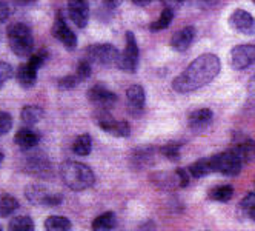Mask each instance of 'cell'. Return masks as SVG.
Returning <instances> with one entry per match:
<instances>
[{
    "label": "cell",
    "instance_id": "ac0fdd59",
    "mask_svg": "<svg viewBox=\"0 0 255 231\" xmlns=\"http://www.w3.org/2000/svg\"><path fill=\"white\" fill-rule=\"evenodd\" d=\"M232 151L240 157L243 164L255 161V142L251 139H242L240 142H237Z\"/></svg>",
    "mask_w": 255,
    "mask_h": 231
},
{
    "label": "cell",
    "instance_id": "4dcf8cb0",
    "mask_svg": "<svg viewBox=\"0 0 255 231\" xmlns=\"http://www.w3.org/2000/svg\"><path fill=\"white\" fill-rule=\"evenodd\" d=\"M79 82H80V79L77 76H65L57 82V85L62 88V90H72V88H76L79 85Z\"/></svg>",
    "mask_w": 255,
    "mask_h": 231
},
{
    "label": "cell",
    "instance_id": "2e32d148",
    "mask_svg": "<svg viewBox=\"0 0 255 231\" xmlns=\"http://www.w3.org/2000/svg\"><path fill=\"white\" fill-rule=\"evenodd\" d=\"M126 99H128V106H129V110L135 116H138L141 113V110H143V106H144V100H146L143 86L131 85L129 88H128V91H126Z\"/></svg>",
    "mask_w": 255,
    "mask_h": 231
},
{
    "label": "cell",
    "instance_id": "30bf717a",
    "mask_svg": "<svg viewBox=\"0 0 255 231\" xmlns=\"http://www.w3.org/2000/svg\"><path fill=\"white\" fill-rule=\"evenodd\" d=\"M255 62V45H237L231 51V65L234 69H246Z\"/></svg>",
    "mask_w": 255,
    "mask_h": 231
},
{
    "label": "cell",
    "instance_id": "277c9868",
    "mask_svg": "<svg viewBox=\"0 0 255 231\" xmlns=\"http://www.w3.org/2000/svg\"><path fill=\"white\" fill-rule=\"evenodd\" d=\"M25 198L28 202L39 207H59L62 204V196L51 193L46 187L31 184L25 188Z\"/></svg>",
    "mask_w": 255,
    "mask_h": 231
},
{
    "label": "cell",
    "instance_id": "d6a6232c",
    "mask_svg": "<svg viewBox=\"0 0 255 231\" xmlns=\"http://www.w3.org/2000/svg\"><path fill=\"white\" fill-rule=\"evenodd\" d=\"M91 71H93V68H91V62L89 60H82L77 66V77L80 80H86L89 76H91Z\"/></svg>",
    "mask_w": 255,
    "mask_h": 231
},
{
    "label": "cell",
    "instance_id": "e0dca14e",
    "mask_svg": "<svg viewBox=\"0 0 255 231\" xmlns=\"http://www.w3.org/2000/svg\"><path fill=\"white\" fill-rule=\"evenodd\" d=\"M194 37H195V28H194V26H185L183 29L177 31V32L172 35L171 45H172V48H174L175 51H178V52H185V51L191 46Z\"/></svg>",
    "mask_w": 255,
    "mask_h": 231
},
{
    "label": "cell",
    "instance_id": "d4e9b609",
    "mask_svg": "<svg viewBox=\"0 0 255 231\" xmlns=\"http://www.w3.org/2000/svg\"><path fill=\"white\" fill-rule=\"evenodd\" d=\"M8 231H35V225L29 216H15L9 221Z\"/></svg>",
    "mask_w": 255,
    "mask_h": 231
},
{
    "label": "cell",
    "instance_id": "f546056e",
    "mask_svg": "<svg viewBox=\"0 0 255 231\" xmlns=\"http://www.w3.org/2000/svg\"><path fill=\"white\" fill-rule=\"evenodd\" d=\"M12 127V117L9 113L0 111V136L6 134Z\"/></svg>",
    "mask_w": 255,
    "mask_h": 231
},
{
    "label": "cell",
    "instance_id": "7bdbcfd3",
    "mask_svg": "<svg viewBox=\"0 0 255 231\" xmlns=\"http://www.w3.org/2000/svg\"><path fill=\"white\" fill-rule=\"evenodd\" d=\"M246 215H248V216H249L251 219H254V221H255V205H254L252 208H249V210L246 211Z\"/></svg>",
    "mask_w": 255,
    "mask_h": 231
},
{
    "label": "cell",
    "instance_id": "9c48e42d",
    "mask_svg": "<svg viewBox=\"0 0 255 231\" xmlns=\"http://www.w3.org/2000/svg\"><path fill=\"white\" fill-rule=\"evenodd\" d=\"M52 35L56 37L57 40H60V43L66 48V49H74L77 46V35L74 34L68 25L65 17L59 12L56 20H54L52 25Z\"/></svg>",
    "mask_w": 255,
    "mask_h": 231
},
{
    "label": "cell",
    "instance_id": "3957f363",
    "mask_svg": "<svg viewBox=\"0 0 255 231\" xmlns=\"http://www.w3.org/2000/svg\"><path fill=\"white\" fill-rule=\"evenodd\" d=\"M8 35V43L11 51L14 52L15 56L20 57H26L32 52L34 48V39H32V32L31 28L25 23H11L8 26L6 31Z\"/></svg>",
    "mask_w": 255,
    "mask_h": 231
},
{
    "label": "cell",
    "instance_id": "f1b7e54d",
    "mask_svg": "<svg viewBox=\"0 0 255 231\" xmlns=\"http://www.w3.org/2000/svg\"><path fill=\"white\" fill-rule=\"evenodd\" d=\"M234 194V188L231 185H220L209 191V198L217 202H228Z\"/></svg>",
    "mask_w": 255,
    "mask_h": 231
},
{
    "label": "cell",
    "instance_id": "52a82bcc",
    "mask_svg": "<svg viewBox=\"0 0 255 231\" xmlns=\"http://www.w3.org/2000/svg\"><path fill=\"white\" fill-rule=\"evenodd\" d=\"M137 65H138V45H137L134 32L128 31L126 32V46H125V51L120 54L117 66L120 69L126 71V73H135Z\"/></svg>",
    "mask_w": 255,
    "mask_h": 231
},
{
    "label": "cell",
    "instance_id": "836d02e7",
    "mask_svg": "<svg viewBox=\"0 0 255 231\" xmlns=\"http://www.w3.org/2000/svg\"><path fill=\"white\" fill-rule=\"evenodd\" d=\"M161 153H163V156L171 159V161H178V157H180V150H178L177 144H169L166 147H163Z\"/></svg>",
    "mask_w": 255,
    "mask_h": 231
},
{
    "label": "cell",
    "instance_id": "ab89813d",
    "mask_svg": "<svg viewBox=\"0 0 255 231\" xmlns=\"http://www.w3.org/2000/svg\"><path fill=\"white\" fill-rule=\"evenodd\" d=\"M198 2V5L200 6H205V8H209V6H214L218 0H197Z\"/></svg>",
    "mask_w": 255,
    "mask_h": 231
},
{
    "label": "cell",
    "instance_id": "4316f807",
    "mask_svg": "<svg viewBox=\"0 0 255 231\" xmlns=\"http://www.w3.org/2000/svg\"><path fill=\"white\" fill-rule=\"evenodd\" d=\"M19 208V202L11 194H3L0 198V218H8Z\"/></svg>",
    "mask_w": 255,
    "mask_h": 231
},
{
    "label": "cell",
    "instance_id": "ffe728a7",
    "mask_svg": "<svg viewBox=\"0 0 255 231\" xmlns=\"http://www.w3.org/2000/svg\"><path fill=\"white\" fill-rule=\"evenodd\" d=\"M212 117H214V114L208 108L197 110L189 114V127L192 130H203L212 122Z\"/></svg>",
    "mask_w": 255,
    "mask_h": 231
},
{
    "label": "cell",
    "instance_id": "ba28073f",
    "mask_svg": "<svg viewBox=\"0 0 255 231\" xmlns=\"http://www.w3.org/2000/svg\"><path fill=\"white\" fill-rule=\"evenodd\" d=\"M97 123L103 131L113 134L116 137H128L131 134L129 123L125 120H116L114 117H111V114L106 113V110H103L97 116Z\"/></svg>",
    "mask_w": 255,
    "mask_h": 231
},
{
    "label": "cell",
    "instance_id": "5b68a950",
    "mask_svg": "<svg viewBox=\"0 0 255 231\" xmlns=\"http://www.w3.org/2000/svg\"><path fill=\"white\" fill-rule=\"evenodd\" d=\"M86 57L89 62H96L100 65H117L120 54L116 46L109 45V43H97V45H91L86 49Z\"/></svg>",
    "mask_w": 255,
    "mask_h": 231
},
{
    "label": "cell",
    "instance_id": "f35d334b",
    "mask_svg": "<svg viewBox=\"0 0 255 231\" xmlns=\"http://www.w3.org/2000/svg\"><path fill=\"white\" fill-rule=\"evenodd\" d=\"M100 2H102L106 8L114 9V8H117V6H120V5H122L123 0H100Z\"/></svg>",
    "mask_w": 255,
    "mask_h": 231
},
{
    "label": "cell",
    "instance_id": "d590c367",
    "mask_svg": "<svg viewBox=\"0 0 255 231\" xmlns=\"http://www.w3.org/2000/svg\"><path fill=\"white\" fill-rule=\"evenodd\" d=\"M11 12H12L11 5L8 2H5V0H0V23L5 22L11 15Z\"/></svg>",
    "mask_w": 255,
    "mask_h": 231
},
{
    "label": "cell",
    "instance_id": "7402d4cb",
    "mask_svg": "<svg viewBox=\"0 0 255 231\" xmlns=\"http://www.w3.org/2000/svg\"><path fill=\"white\" fill-rule=\"evenodd\" d=\"M116 227V215L113 211L103 213V215L97 216L91 225L93 231H111Z\"/></svg>",
    "mask_w": 255,
    "mask_h": 231
},
{
    "label": "cell",
    "instance_id": "7c38bea8",
    "mask_svg": "<svg viewBox=\"0 0 255 231\" xmlns=\"http://www.w3.org/2000/svg\"><path fill=\"white\" fill-rule=\"evenodd\" d=\"M88 99H89L91 103L97 105L99 108H102V110L111 108V106L117 102V96L113 91H109L108 88L103 86V85L91 86L89 91H88Z\"/></svg>",
    "mask_w": 255,
    "mask_h": 231
},
{
    "label": "cell",
    "instance_id": "7a4b0ae2",
    "mask_svg": "<svg viewBox=\"0 0 255 231\" xmlns=\"http://www.w3.org/2000/svg\"><path fill=\"white\" fill-rule=\"evenodd\" d=\"M60 177L65 185L74 191H82L93 187L96 182V176L88 165L68 161L60 165Z\"/></svg>",
    "mask_w": 255,
    "mask_h": 231
},
{
    "label": "cell",
    "instance_id": "b9f144b4",
    "mask_svg": "<svg viewBox=\"0 0 255 231\" xmlns=\"http://www.w3.org/2000/svg\"><path fill=\"white\" fill-rule=\"evenodd\" d=\"M131 2L137 6H146L152 2V0H131Z\"/></svg>",
    "mask_w": 255,
    "mask_h": 231
},
{
    "label": "cell",
    "instance_id": "83f0119b",
    "mask_svg": "<svg viewBox=\"0 0 255 231\" xmlns=\"http://www.w3.org/2000/svg\"><path fill=\"white\" fill-rule=\"evenodd\" d=\"M172 19H174V9L165 8V9H163V12L160 14L158 19L149 25V29L151 31H161V29H165V28H168L171 25Z\"/></svg>",
    "mask_w": 255,
    "mask_h": 231
},
{
    "label": "cell",
    "instance_id": "74e56055",
    "mask_svg": "<svg viewBox=\"0 0 255 231\" xmlns=\"http://www.w3.org/2000/svg\"><path fill=\"white\" fill-rule=\"evenodd\" d=\"M160 2L165 5V8H169V9H177L180 8L181 5L185 3V0H160Z\"/></svg>",
    "mask_w": 255,
    "mask_h": 231
},
{
    "label": "cell",
    "instance_id": "4fadbf2b",
    "mask_svg": "<svg viewBox=\"0 0 255 231\" xmlns=\"http://www.w3.org/2000/svg\"><path fill=\"white\" fill-rule=\"evenodd\" d=\"M68 15L77 28H85L89 20L88 0H68Z\"/></svg>",
    "mask_w": 255,
    "mask_h": 231
},
{
    "label": "cell",
    "instance_id": "9a60e30c",
    "mask_svg": "<svg viewBox=\"0 0 255 231\" xmlns=\"http://www.w3.org/2000/svg\"><path fill=\"white\" fill-rule=\"evenodd\" d=\"M14 142L20 150L28 151V150H32V148L37 147V144L40 142V134L37 131L31 130V128H22L15 133Z\"/></svg>",
    "mask_w": 255,
    "mask_h": 231
},
{
    "label": "cell",
    "instance_id": "484cf974",
    "mask_svg": "<svg viewBox=\"0 0 255 231\" xmlns=\"http://www.w3.org/2000/svg\"><path fill=\"white\" fill-rule=\"evenodd\" d=\"M93 150V140H91L89 134H82L79 136L74 144H72V151H74L77 156H88Z\"/></svg>",
    "mask_w": 255,
    "mask_h": 231
},
{
    "label": "cell",
    "instance_id": "bcb514c9",
    "mask_svg": "<svg viewBox=\"0 0 255 231\" xmlns=\"http://www.w3.org/2000/svg\"><path fill=\"white\" fill-rule=\"evenodd\" d=\"M254 2H255V0H254Z\"/></svg>",
    "mask_w": 255,
    "mask_h": 231
},
{
    "label": "cell",
    "instance_id": "5bb4252c",
    "mask_svg": "<svg viewBox=\"0 0 255 231\" xmlns=\"http://www.w3.org/2000/svg\"><path fill=\"white\" fill-rule=\"evenodd\" d=\"M25 168L28 173H31L34 176H39V177H45L51 173L49 161L40 153L28 154L25 159Z\"/></svg>",
    "mask_w": 255,
    "mask_h": 231
},
{
    "label": "cell",
    "instance_id": "f6af8a7d",
    "mask_svg": "<svg viewBox=\"0 0 255 231\" xmlns=\"http://www.w3.org/2000/svg\"><path fill=\"white\" fill-rule=\"evenodd\" d=\"M0 231H2V227H0Z\"/></svg>",
    "mask_w": 255,
    "mask_h": 231
},
{
    "label": "cell",
    "instance_id": "e575fe53",
    "mask_svg": "<svg viewBox=\"0 0 255 231\" xmlns=\"http://www.w3.org/2000/svg\"><path fill=\"white\" fill-rule=\"evenodd\" d=\"M45 57H46V51H40V52H37V54H32L28 63H31L34 68L39 69L45 63Z\"/></svg>",
    "mask_w": 255,
    "mask_h": 231
},
{
    "label": "cell",
    "instance_id": "44dd1931",
    "mask_svg": "<svg viewBox=\"0 0 255 231\" xmlns=\"http://www.w3.org/2000/svg\"><path fill=\"white\" fill-rule=\"evenodd\" d=\"M43 114H45V111L40 108V106H37V105H28V106H25V108L22 110L20 116H22V120H23L25 125L32 127V125L39 123L43 119Z\"/></svg>",
    "mask_w": 255,
    "mask_h": 231
},
{
    "label": "cell",
    "instance_id": "8992f818",
    "mask_svg": "<svg viewBox=\"0 0 255 231\" xmlns=\"http://www.w3.org/2000/svg\"><path fill=\"white\" fill-rule=\"evenodd\" d=\"M211 162H212L214 171L222 173L225 176H237L242 171V167H243V162L240 161V157L232 150L212 156Z\"/></svg>",
    "mask_w": 255,
    "mask_h": 231
},
{
    "label": "cell",
    "instance_id": "8fae6325",
    "mask_svg": "<svg viewBox=\"0 0 255 231\" xmlns=\"http://www.w3.org/2000/svg\"><path fill=\"white\" fill-rule=\"evenodd\" d=\"M229 25L237 31L246 35H252L255 34V17L245 11V9H237L232 12V15L229 17Z\"/></svg>",
    "mask_w": 255,
    "mask_h": 231
},
{
    "label": "cell",
    "instance_id": "cb8c5ba5",
    "mask_svg": "<svg viewBox=\"0 0 255 231\" xmlns=\"http://www.w3.org/2000/svg\"><path fill=\"white\" fill-rule=\"evenodd\" d=\"M72 224L63 216H51L45 221L46 231H71Z\"/></svg>",
    "mask_w": 255,
    "mask_h": 231
},
{
    "label": "cell",
    "instance_id": "6da1fadb",
    "mask_svg": "<svg viewBox=\"0 0 255 231\" xmlns=\"http://www.w3.org/2000/svg\"><path fill=\"white\" fill-rule=\"evenodd\" d=\"M220 59L215 54H203L191 62L183 73L174 79L172 88L181 94L192 93L212 82L220 73Z\"/></svg>",
    "mask_w": 255,
    "mask_h": 231
},
{
    "label": "cell",
    "instance_id": "ee69618b",
    "mask_svg": "<svg viewBox=\"0 0 255 231\" xmlns=\"http://www.w3.org/2000/svg\"><path fill=\"white\" fill-rule=\"evenodd\" d=\"M3 161V154H2V151H0V162Z\"/></svg>",
    "mask_w": 255,
    "mask_h": 231
},
{
    "label": "cell",
    "instance_id": "8d00e7d4",
    "mask_svg": "<svg viewBox=\"0 0 255 231\" xmlns=\"http://www.w3.org/2000/svg\"><path fill=\"white\" fill-rule=\"evenodd\" d=\"M255 205V194L254 193H251V194H248V196L240 202V208L246 213L249 208H252Z\"/></svg>",
    "mask_w": 255,
    "mask_h": 231
},
{
    "label": "cell",
    "instance_id": "603a6c76",
    "mask_svg": "<svg viewBox=\"0 0 255 231\" xmlns=\"http://www.w3.org/2000/svg\"><path fill=\"white\" fill-rule=\"evenodd\" d=\"M188 171L192 177H195V179H198V177H205V176L214 173L211 157L209 159H200V161H197L195 164H192L188 168Z\"/></svg>",
    "mask_w": 255,
    "mask_h": 231
},
{
    "label": "cell",
    "instance_id": "d6986e66",
    "mask_svg": "<svg viewBox=\"0 0 255 231\" xmlns=\"http://www.w3.org/2000/svg\"><path fill=\"white\" fill-rule=\"evenodd\" d=\"M17 82L23 88H32L37 80V68H34L31 63H23L17 69Z\"/></svg>",
    "mask_w": 255,
    "mask_h": 231
},
{
    "label": "cell",
    "instance_id": "60d3db41",
    "mask_svg": "<svg viewBox=\"0 0 255 231\" xmlns=\"http://www.w3.org/2000/svg\"><path fill=\"white\" fill-rule=\"evenodd\" d=\"M12 2H14L15 5L26 6V5H32V3H35V2H37V0H12Z\"/></svg>",
    "mask_w": 255,
    "mask_h": 231
},
{
    "label": "cell",
    "instance_id": "1f68e13d",
    "mask_svg": "<svg viewBox=\"0 0 255 231\" xmlns=\"http://www.w3.org/2000/svg\"><path fill=\"white\" fill-rule=\"evenodd\" d=\"M12 77V68L9 63L6 62H0V90H2V86L5 85V82L8 79Z\"/></svg>",
    "mask_w": 255,
    "mask_h": 231
}]
</instances>
